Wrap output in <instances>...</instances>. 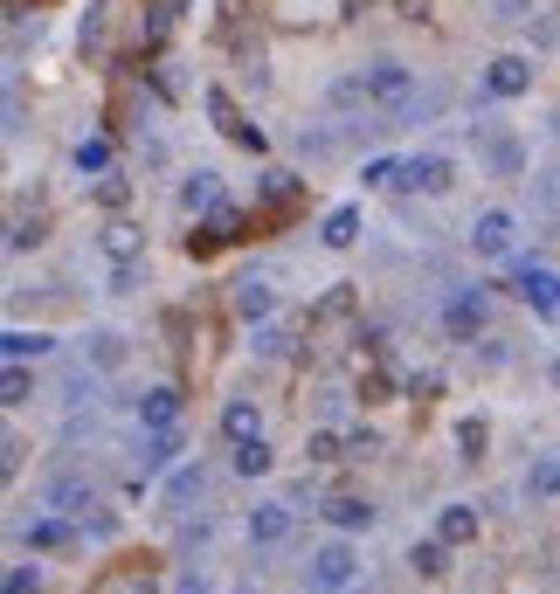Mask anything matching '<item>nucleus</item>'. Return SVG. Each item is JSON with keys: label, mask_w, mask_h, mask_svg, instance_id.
Returning <instances> with one entry per match:
<instances>
[{"label": "nucleus", "mask_w": 560, "mask_h": 594, "mask_svg": "<svg viewBox=\"0 0 560 594\" xmlns=\"http://www.w3.org/2000/svg\"><path fill=\"white\" fill-rule=\"evenodd\" d=\"M35 587H42V581H35V566H29V560H21V566H14V574H8V594H35Z\"/></svg>", "instance_id": "obj_36"}, {"label": "nucleus", "mask_w": 560, "mask_h": 594, "mask_svg": "<svg viewBox=\"0 0 560 594\" xmlns=\"http://www.w3.org/2000/svg\"><path fill=\"white\" fill-rule=\"evenodd\" d=\"M42 498L56 505V511H76V505H90V484H84V477H56V484L42 490Z\"/></svg>", "instance_id": "obj_22"}, {"label": "nucleus", "mask_w": 560, "mask_h": 594, "mask_svg": "<svg viewBox=\"0 0 560 594\" xmlns=\"http://www.w3.org/2000/svg\"><path fill=\"white\" fill-rule=\"evenodd\" d=\"M532 201H540V215L560 228V166H547V173H532Z\"/></svg>", "instance_id": "obj_21"}, {"label": "nucleus", "mask_w": 560, "mask_h": 594, "mask_svg": "<svg viewBox=\"0 0 560 594\" xmlns=\"http://www.w3.org/2000/svg\"><path fill=\"white\" fill-rule=\"evenodd\" d=\"M270 304H277V298H270V283H263L257 270L236 277V312H243V318H270Z\"/></svg>", "instance_id": "obj_14"}, {"label": "nucleus", "mask_w": 560, "mask_h": 594, "mask_svg": "<svg viewBox=\"0 0 560 594\" xmlns=\"http://www.w3.org/2000/svg\"><path fill=\"white\" fill-rule=\"evenodd\" d=\"M450 160H437V152H429V160H409V166H401V180H409V187L416 194H450Z\"/></svg>", "instance_id": "obj_9"}, {"label": "nucleus", "mask_w": 560, "mask_h": 594, "mask_svg": "<svg viewBox=\"0 0 560 594\" xmlns=\"http://www.w3.org/2000/svg\"><path fill=\"white\" fill-rule=\"evenodd\" d=\"M340 312H353V291H333V298L319 304V318H340Z\"/></svg>", "instance_id": "obj_40"}, {"label": "nucleus", "mask_w": 560, "mask_h": 594, "mask_svg": "<svg viewBox=\"0 0 560 594\" xmlns=\"http://www.w3.org/2000/svg\"><path fill=\"white\" fill-rule=\"evenodd\" d=\"M443 325H450V339H471V332L485 325V291H456L450 312H443Z\"/></svg>", "instance_id": "obj_7"}, {"label": "nucleus", "mask_w": 560, "mask_h": 594, "mask_svg": "<svg viewBox=\"0 0 560 594\" xmlns=\"http://www.w3.org/2000/svg\"><path fill=\"white\" fill-rule=\"evenodd\" d=\"M208 228H215L222 242H228V236H243V208H228V201H215V208H208Z\"/></svg>", "instance_id": "obj_31"}, {"label": "nucleus", "mask_w": 560, "mask_h": 594, "mask_svg": "<svg viewBox=\"0 0 560 594\" xmlns=\"http://www.w3.org/2000/svg\"><path fill=\"white\" fill-rule=\"evenodd\" d=\"M319 236H325V249H353V242H360V215H353V208H333Z\"/></svg>", "instance_id": "obj_18"}, {"label": "nucleus", "mask_w": 560, "mask_h": 594, "mask_svg": "<svg viewBox=\"0 0 560 594\" xmlns=\"http://www.w3.org/2000/svg\"><path fill=\"white\" fill-rule=\"evenodd\" d=\"M97 359H105V367H118V359H125V346H118V332H97Z\"/></svg>", "instance_id": "obj_38"}, {"label": "nucleus", "mask_w": 560, "mask_h": 594, "mask_svg": "<svg viewBox=\"0 0 560 594\" xmlns=\"http://www.w3.org/2000/svg\"><path fill=\"white\" fill-rule=\"evenodd\" d=\"M319 511H325V519H333L340 532H367V526H374V505H367V498H353V490H340V498H325Z\"/></svg>", "instance_id": "obj_8"}, {"label": "nucleus", "mask_w": 560, "mask_h": 594, "mask_svg": "<svg viewBox=\"0 0 560 594\" xmlns=\"http://www.w3.org/2000/svg\"><path fill=\"white\" fill-rule=\"evenodd\" d=\"M125 194H132V187H125L118 173H111V180H97V201H105V208H125Z\"/></svg>", "instance_id": "obj_35"}, {"label": "nucleus", "mask_w": 560, "mask_h": 594, "mask_svg": "<svg viewBox=\"0 0 560 594\" xmlns=\"http://www.w3.org/2000/svg\"><path fill=\"white\" fill-rule=\"evenodd\" d=\"M236 471L243 477H263L270 471V443H263V435H257V443H236Z\"/></svg>", "instance_id": "obj_26"}, {"label": "nucleus", "mask_w": 560, "mask_h": 594, "mask_svg": "<svg viewBox=\"0 0 560 594\" xmlns=\"http://www.w3.org/2000/svg\"><path fill=\"white\" fill-rule=\"evenodd\" d=\"M513 236H519V228H513V215H505V208H492V215H477V228H471V249H477V256H505V249H513Z\"/></svg>", "instance_id": "obj_5"}, {"label": "nucleus", "mask_w": 560, "mask_h": 594, "mask_svg": "<svg viewBox=\"0 0 560 594\" xmlns=\"http://www.w3.org/2000/svg\"><path fill=\"white\" fill-rule=\"evenodd\" d=\"M353 574H360V560H353L346 539H333V547H319L312 566H304V581H312V594H346Z\"/></svg>", "instance_id": "obj_1"}, {"label": "nucleus", "mask_w": 560, "mask_h": 594, "mask_svg": "<svg viewBox=\"0 0 560 594\" xmlns=\"http://www.w3.org/2000/svg\"><path fill=\"white\" fill-rule=\"evenodd\" d=\"M553 380H560V367H553Z\"/></svg>", "instance_id": "obj_45"}, {"label": "nucleus", "mask_w": 560, "mask_h": 594, "mask_svg": "<svg viewBox=\"0 0 560 594\" xmlns=\"http://www.w3.org/2000/svg\"><path fill=\"white\" fill-rule=\"evenodd\" d=\"M208 111H215V125H222V132L236 139V145H249V152H263V132H257V125H243V118H236V105H228L222 90H208Z\"/></svg>", "instance_id": "obj_10"}, {"label": "nucleus", "mask_w": 560, "mask_h": 594, "mask_svg": "<svg viewBox=\"0 0 560 594\" xmlns=\"http://www.w3.org/2000/svg\"><path fill=\"white\" fill-rule=\"evenodd\" d=\"M201 490H208V471H181V477L166 484V505H173V511H187V505L201 498Z\"/></svg>", "instance_id": "obj_24"}, {"label": "nucleus", "mask_w": 560, "mask_h": 594, "mask_svg": "<svg viewBox=\"0 0 560 594\" xmlns=\"http://www.w3.org/2000/svg\"><path fill=\"white\" fill-rule=\"evenodd\" d=\"M492 173H498V180L526 173V160H519V145H513V139H492Z\"/></svg>", "instance_id": "obj_29"}, {"label": "nucleus", "mask_w": 560, "mask_h": 594, "mask_svg": "<svg viewBox=\"0 0 560 594\" xmlns=\"http://www.w3.org/2000/svg\"><path fill=\"white\" fill-rule=\"evenodd\" d=\"M21 539H29L35 553H49V547H63V539H69V526H63V519H35V526L21 532Z\"/></svg>", "instance_id": "obj_27"}, {"label": "nucleus", "mask_w": 560, "mask_h": 594, "mask_svg": "<svg viewBox=\"0 0 560 594\" xmlns=\"http://www.w3.org/2000/svg\"><path fill=\"white\" fill-rule=\"evenodd\" d=\"M456 443H464V456H477V450H485V422H464V429H456Z\"/></svg>", "instance_id": "obj_37"}, {"label": "nucleus", "mask_w": 560, "mask_h": 594, "mask_svg": "<svg viewBox=\"0 0 560 594\" xmlns=\"http://www.w3.org/2000/svg\"><path fill=\"white\" fill-rule=\"evenodd\" d=\"M360 180H367V187H388V180H401V166H395V160H367Z\"/></svg>", "instance_id": "obj_34"}, {"label": "nucleus", "mask_w": 560, "mask_h": 594, "mask_svg": "<svg viewBox=\"0 0 560 594\" xmlns=\"http://www.w3.org/2000/svg\"><path fill=\"white\" fill-rule=\"evenodd\" d=\"M42 242V215H14V228H8V249L21 256V249H35Z\"/></svg>", "instance_id": "obj_30"}, {"label": "nucleus", "mask_w": 560, "mask_h": 594, "mask_svg": "<svg viewBox=\"0 0 560 594\" xmlns=\"http://www.w3.org/2000/svg\"><path fill=\"white\" fill-rule=\"evenodd\" d=\"M236 8H243V0H228V14H236Z\"/></svg>", "instance_id": "obj_44"}, {"label": "nucleus", "mask_w": 560, "mask_h": 594, "mask_svg": "<svg viewBox=\"0 0 560 594\" xmlns=\"http://www.w3.org/2000/svg\"><path fill=\"white\" fill-rule=\"evenodd\" d=\"M513 291H519L540 318L560 312V270H547V263H519V270H513Z\"/></svg>", "instance_id": "obj_3"}, {"label": "nucleus", "mask_w": 560, "mask_h": 594, "mask_svg": "<svg viewBox=\"0 0 560 594\" xmlns=\"http://www.w3.org/2000/svg\"><path fill=\"white\" fill-rule=\"evenodd\" d=\"M360 90H367V97H380V105H388V111H401V105H409V90H416V76H409V63L380 56V63H367Z\"/></svg>", "instance_id": "obj_2"}, {"label": "nucleus", "mask_w": 560, "mask_h": 594, "mask_svg": "<svg viewBox=\"0 0 560 594\" xmlns=\"http://www.w3.org/2000/svg\"><path fill=\"white\" fill-rule=\"evenodd\" d=\"M105 166H111V145H105V139H84V145H76V173H84V180L105 173Z\"/></svg>", "instance_id": "obj_28"}, {"label": "nucleus", "mask_w": 560, "mask_h": 594, "mask_svg": "<svg viewBox=\"0 0 560 594\" xmlns=\"http://www.w3.org/2000/svg\"><path fill=\"white\" fill-rule=\"evenodd\" d=\"M526 498H532V505L560 498V456H540V463H532V471H526Z\"/></svg>", "instance_id": "obj_17"}, {"label": "nucleus", "mask_w": 560, "mask_h": 594, "mask_svg": "<svg viewBox=\"0 0 560 594\" xmlns=\"http://www.w3.org/2000/svg\"><path fill=\"white\" fill-rule=\"evenodd\" d=\"M380 443H374V429H360V435H346V456H374Z\"/></svg>", "instance_id": "obj_41"}, {"label": "nucleus", "mask_w": 560, "mask_h": 594, "mask_svg": "<svg viewBox=\"0 0 560 594\" xmlns=\"http://www.w3.org/2000/svg\"><path fill=\"white\" fill-rule=\"evenodd\" d=\"M437 532L450 539V547H471V539H477V505H443Z\"/></svg>", "instance_id": "obj_15"}, {"label": "nucleus", "mask_w": 560, "mask_h": 594, "mask_svg": "<svg viewBox=\"0 0 560 594\" xmlns=\"http://www.w3.org/2000/svg\"><path fill=\"white\" fill-rule=\"evenodd\" d=\"M173 456H181V435H173V429H152V435H146V477H160Z\"/></svg>", "instance_id": "obj_20"}, {"label": "nucleus", "mask_w": 560, "mask_h": 594, "mask_svg": "<svg viewBox=\"0 0 560 594\" xmlns=\"http://www.w3.org/2000/svg\"><path fill=\"white\" fill-rule=\"evenodd\" d=\"M139 422L146 429H173L181 422V395H173V387H152V395L139 401Z\"/></svg>", "instance_id": "obj_13"}, {"label": "nucleus", "mask_w": 560, "mask_h": 594, "mask_svg": "<svg viewBox=\"0 0 560 594\" xmlns=\"http://www.w3.org/2000/svg\"><path fill=\"white\" fill-rule=\"evenodd\" d=\"M215 201H222V180H215V173H187V180H181V208H187V215L215 208Z\"/></svg>", "instance_id": "obj_16"}, {"label": "nucleus", "mask_w": 560, "mask_h": 594, "mask_svg": "<svg viewBox=\"0 0 560 594\" xmlns=\"http://www.w3.org/2000/svg\"><path fill=\"white\" fill-rule=\"evenodd\" d=\"M173 594H208V581H201V574H181V581H173Z\"/></svg>", "instance_id": "obj_42"}, {"label": "nucleus", "mask_w": 560, "mask_h": 594, "mask_svg": "<svg viewBox=\"0 0 560 594\" xmlns=\"http://www.w3.org/2000/svg\"><path fill=\"white\" fill-rule=\"evenodd\" d=\"M29 367H21V359H8V374H0V401H8V408H21V401H29Z\"/></svg>", "instance_id": "obj_25"}, {"label": "nucleus", "mask_w": 560, "mask_h": 594, "mask_svg": "<svg viewBox=\"0 0 560 594\" xmlns=\"http://www.w3.org/2000/svg\"><path fill=\"white\" fill-rule=\"evenodd\" d=\"M222 435H228V443H257V435H263L257 401H228V408H222Z\"/></svg>", "instance_id": "obj_12"}, {"label": "nucleus", "mask_w": 560, "mask_h": 594, "mask_svg": "<svg viewBox=\"0 0 560 594\" xmlns=\"http://www.w3.org/2000/svg\"><path fill=\"white\" fill-rule=\"evenodd\" d=\"M333 456H346V443H340V435H325V429H319V435H312V463H333Z\"/></svg>", "instance_id": "obj_33"}, {"label": "nucleus", "mask_w": 560, "mask_h": 594, "mask_svg": "<svg viewBox=\"0 0 560 594\" xmlns=\"http://www.w3.org/2000/svg\"><path fill=\"white\" fill-rule=\"evenodd\" d=\"M409 560H416V574H422V581H437V574H450V539H443V532H437V539H422V547H416Z\"/></svg>", "instance_id": "obj_19"}, {"label": "nucleus", "mask_w": 560, "mask_h": 594, "mask_svg": "<svg viewBox=\"0 0 560 594\" xmlns=\"http://www.w3.org/2000/svg\"><path fill=\"white\" fill-rule=\"evenodd\" d=\"M0 353H8V359H42L49 353V339H42V332H21V325H8V332H0Z\"/></svg>", "instance_id": "obj_23"}, {"label": "nucleus", "mask_w": 560, "mask_h": 594, "mask_svg": "<svg viewBox=\"0 0 560 594\" xmlns=\"http://www.w3.org/2000/svg\"><path fill=\"white\" fill-rule=\"evenodd\" d=\"M181 8H187V0H160V8H152V21H146V35L160 42V35L173 29V21H181Z\"/></svg>", "instance_id": "obj_32"}, {"label": "nucleus", "mask_w": 560, "mask_h": 594, "mask_svg": "<svg viewBox=\"0 0 560 594\" xmlns=\"http://www.w3.org/2000/svg\"><path fill=\"white\" fill-rule=\"evenodd\" d=\"M485 90H492V97H526V90H532V63H526V56H498V63L485 69Z\"/></svg>", "instance_id": "obj_4"}, {"label": "nucleus", "mask_w": 560, "mask_h": 594, "mask_svg": "<svg viewBox=\"0 0 560 594\" xmlns=\"http://www.w3.org/2000/svg\"><path fill=\"white\" fill-rule=\"evenodd\" d=\"M97 242H105V256H111V263L125 270V263H132V256L146 249V228H139V222H125V215H111V222H105V236H97Z\"/></svg>", "instance_id": "obj_6"}, {"label": "nucleus", "mask_w": 560, "mask_h": 594, "mask_svg": "<svg viewBox=\"0 0 560 594\" xmlns=\"http://www.w3.org/2000/svg\"><path fill=\"white\" fill-rule=\"evenodd\" d=\"M284 532H291V505H257L249 511V539H257V547H277Z\"/></svg>", "instance_id": "obj_11"}, {"label": "nucleus", "mask_w": 560, "mask_h": 594, "mask_svg": "<svg viewBox=\"0 0 560 594\" xmlns=\"http://www.w3.org/2000/svg\"><path fill=\"white\" fill-rule=\"evenodd\" d=\"M257 346H263V353H284V346H291V332H284V325H270V332H257Z\"/></svg>", "instance_id": "obj_39"}, {"label": "nucleus", "mask_w": 560, "mask_h": 594, "mask_svg": "<svg viewBox=\"0 0 560 594\" xmlns=\"http://www.w3.org/2000/svg\"><path fill=\"white\" fill-rule=\"evenodd\" d=\"M395 8H401V14H422V8H429V0H395Z\"/></svg>", "instance_id": "obj_43"}]
</instances>
